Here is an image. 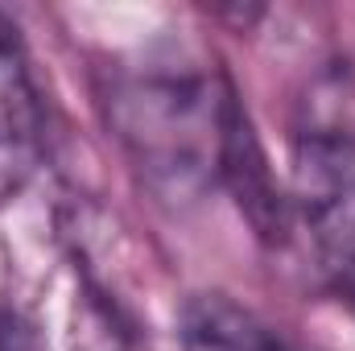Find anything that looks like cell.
I'll return each instance as SVG.
<instances>
[{
  "label": "cell",
  "instance_id": "1",
  "mask_svg": "<svg viewBox=\"0 0 355 351\" xmlns=\"http://www.w3.org/2000/svg\"><path fill=\"white\" fill-rule=\"evenodd\" d=\"M232 95V83L211 75L145 67L116 79L107 120L137 174L166 203H190L219 182Z\"/></svg>",
  "mask_w": 355,
  "mask_h": 351
},
{
  "label": "cell",
  "instance_id": "2",
  "mask_svg": "<svg viewBox=\"0 0 355 351\" xmlns=\"http://www.w3.org/2000/svg\"><path fill=\"white\" fill-rule=\"evenodd\" d=\"M289 207L322 264L355 277V137L306 132L293 141Z\"/></svg>",
  "mask_w": 355,
  "mask_h": 351
},
{
  "label": "cell",
  "instance_id": "3",
  "mask_svg": "<svg viewBox=\"0 0 355 351\" xmlns=\"http://www.w3.org/2000/svg\"><path fill=\"white\" fill-rule=\"evenodd\" d=\"M42 166V99L17 29L0 17V207Z\"/></svg>",
  "mask_w": 355,
  "mask_h": 351
},
{
  "label": "cell",
  "instance_id": "4",
  "mask_svg": "<svg viewBox=\"0 0 355 351\" xmlns=\"http://www.w3.org/2000/svg\"><path fill=\"white\" fill-rule=\"evenodd\" d=\"M219 182L232 186L240 211L252 219V228L261 236H277L285 232V203L277 182H272V170H268V157L261 149V137L240 103V95H232L227 103V124H223V157H219Z\"/></svg>",
  "mask_w": 355,
  "mask_h": 351
},
{
  "label": "cell",
  "instance_id": "5",
  "mask_svg": "<svg viewBox=\"0 0 355 351\" xmlns=\"http://www.w3.org/2000/svg\"><path fill=\"white\" fill-rule=\"evenodd\" d=\"M182 351H289L265 323L223 293H198L182 310Z\"/></svg>",
  "mask_w": 355,
  "mask_h": 351
}]
</instances>
